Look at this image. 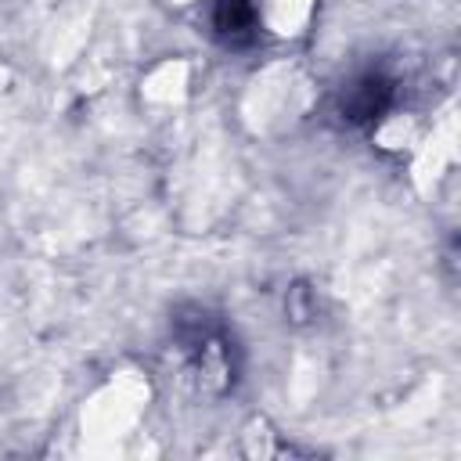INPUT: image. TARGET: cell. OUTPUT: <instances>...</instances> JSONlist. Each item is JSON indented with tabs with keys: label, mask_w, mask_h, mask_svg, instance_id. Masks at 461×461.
<instances>
[{
	"label": "cell",
	"mask_w": 461,
	"mask_h": 461,
	"mask_svg": "<svg viewBox=\"0 0 461 461\" xmlns=\"http://www.w3.org/2000/svg\"><path fill=\"white\" fill-rule=\"evenodd\" d=\"M393 94H396V86H393L389 76L367 72V76L353 79V83L342 90L339 112H342L346 122H371V119H378V115L393 104Z\"/></svg>",
	"instance_id": "obj_1"
},
{
	"label": "cell",
	"mask_w": 461,
	"mask_h": 461,
	"mask_svg": "<svg viewBox=\"0 0 461 461\" xmlns=\"http://www.w3.org/2000/svg\"><path fill=\"white\" fill-rule=\"evenodd\" d=\"M256 0H216L212 7V29L227 47H245L256 40Z\"/></svg>",
	"instance_id": "obj_2"
}]
</instances>
